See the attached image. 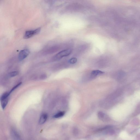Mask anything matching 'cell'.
<instances>
[{
    "instance_id": "1",
    "label": "cell",
    "mask_w": 140,
    "mask_h": 140,
    "mask_svg": "<svg viewBox=\"0 0 140 140\" xmlns=\"http://www.w3.org/2000/svg\"><path fill=\"white\" fill-rule=\"evenodd\" d=\"M72 50L70 49L62 50L55 55L53 59L55 61L59 60L64 57H66L71 54Z\"/></svg>"
},
{
    "instance_id": "2",
    "label": "cell",
    "mask_w": 140,
    "mask_h": 140,
    "mask_svg": "<svg viewBox=\"0 0 140 140\" xmlns=\"http://www.w3.org/2000/svg\"><path fill=\"white\" fill-rule=\"evenodd\" d=\"M40 30L41 28H39L34 30L26 31L24 35V38L27 39L32 37L34 35L38 34L40 31Z\"/></svg>"
},
{
    "instance_id": "3",
    "label": "cell",
    "mask_w": 140,
    "mask_h": 140,
    "mask_svg": "<svg viewBox=\"0 0 140 140\" xmlns=\"http://www.w3.org/2000/svg\"><path fill=\"white\" fill-rule=\"evenodd\" d=\"M30 52L28 49H26L21 50L19 54V59L21 61L25 59L30 54Z\"/></svg>"
},
{
    "instance_id": "4",
    "label": "cell",
    "mask_w": 140,
    "mask_h": 140,
    "mask_svg": "<svg viewBox=\"0 0 140 140\" xmlns=\"http://www.w3.org/2000/svg\"><path fill=\"white\" fill-rule=\"evenodd\" d=\"M10 136L12 140H22L19 133L14 129L11 131Z\"/></svg>"
},
{
    "instance_id": "5",
    "label": "cell",
    "mask_w": 140,
    "mask_h": 140,
    "mask_svg": "<svg viewBox=\"0 0 140 140\" xmlns=\"http://www.w3.org/2000/svg\"><path fill=\"white\" fill-rule=\"evenodd\" d=\"M48 118V115L47 114H42L40 118L39 123L40 125H42L45 123Z\"/></svg>"
},
{
    "instance_id": "6",
    "label": "cell",
    "mask_w": 140,
    "mask_h": 140,
    "mask_svg": "<svg viewBox=\"0 0 140 140\" xmlns=\"http://www.w3.org/2000/svg\"><path fill=\"white\" fill-rule=\"evenodd\" d=\"M104 72L99 70H95L93 71L91 73L92 76L95 77L97 76L103 74Z\"/></svg>"
},
{
    "instance_id": "7",
    "label": "cell",
    "mask_w": 140,
    "mask_h": 140,
    "mask_svg": "<svg viewBox=\"0 0 140 140\" xmlns=\"http://www.w3.org/2000/svg\"><path fill=\"white\" fill-rule=\"evenodd\" d=\"M2 108L4 109L6 107L8 102V98H6L1 101Z\"/></svg>"
},
{
    "instance_id": "8",
    "label": "cell",
    "mask_w": 140,
    "mask_h": 140,
    "mask_svg": "<svg viewBox=\"0 0 140 140\" xmlns=\"http://www.w3.org/2000/svg\"><path fill=\"white\" fill-rule=\"evenodd\" d=\"M65 114V112H58L54 116V118H58L62 117Z\"/></svg>"
},
{
    "instance_id": "9",
    "label": "cell",
    "mask_w": 140,
    "mask_h": 140,
    "mask_svg": "<svg viewBox=\"0 0 140 140\" xmlns=\"http://www.w3.org/2000/svg\"><path fill=\"white\" fill-rule=\"evenodd\" d=\"M10 94V93L9 92H7L4 93V94L2 95L1 98V100L2 101L4 99L7 98L8 97Z\"/></svg>"
},
{
    "instance_id": "10",
    "label": "cell",
    "mask_w": 140,
    "mask_h": 140,
    "mask_svg": "<svg viewBox=\"0 0 140 140\" xmlns=\"http://www.w3.org/2000/svg\"><path fill=\"white\" fill-rule=\"evenodd\" d=\"M19 74V72L18 71H14L11 72L9 74V77H14L16 76Z\"/></svg>"
},
{
    "instance_id": "11",
    "label": "cell",
    "mask_w": 140,
    "mask_h": 140,
    "mask_svg": "<svg viewBox=\"0 0 140 140\" xmlns=\"http://www.w3.org/2000/svg\"><path fill=\"white\" fill-rule=\"evenodd\" d=\"M77 59L75 58H73L70 59L69 61V63L71 64H74L77 61Z\"/></svg>"
},
{
    "instance_id": "12",
    "label": "cell",
    "mask_w": 140,
    "mask_h": 140,
    "mask_svg": "<svg viewBox=\"0 0 140 140\" xmlns=\"http://www.w3.org/2000/svg\"><path fill=\"white\" fill-rule=\"evenodd\" d=\"M22 84L21 83H19V84H17L9 92L10 93V94L15 89H16L18 87H19Z\"/></svg>"
}]
</instances>
